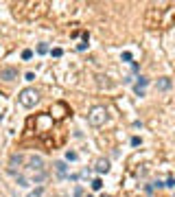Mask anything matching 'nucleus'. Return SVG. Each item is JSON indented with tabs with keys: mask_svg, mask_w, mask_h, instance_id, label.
<instances>
[{
	"mask_svg": "<svg viewBox=\"0 0 175 197\" xmlns=\"http://www.w3.org/2000/svg\"><path fill=\"white\" fill-rule=\"evenodd\" d=\"M18 184H20V186H29L26 180H24V175H18Z\"/></svg>",
	"mask_w": 175,
	"mask_h": 197,
	"instance_id": "f3484780",
	"label": "nucleus"
},
{
	"mask_svg": "<svg viewBox=\"0 0 175 197\" xmlns=\"http://www.w3.org/2000/svg\"><path fill=\"white\" fill-rule=\"evenodd\" d=\"M147 83H149V79H147V77H138L136 86H134V92H136L138 97H144V88H147Z\"/></svg>",
	"mask_w": 175,
	"mask_h": 197,
	"instance_id": "39448f33",
	"label": "nucleus"
},
{
	"mask_svg": "<svg viewBox=\"0 0 175 197\" xmlns=\"http://www.w3.org/2000/svg\"><path fill=\"white\" fill-rule=\"evenodd\" d=\"M31 57H33V51L31 48H24L22 51V59H31Z\"/></svg>",
	"mask_w": 175,
	"mask_h": 197,
	"instance_id": "f8f14e48",
	"label": "nucleus"
},
{
	"mask_svg": "<svg viewBox=\"0 0 175 197\" xmlns=\"http://www.w3.org/2000/svg\"><path fill=\"white\" fill-rule=\"evenodd\" d=\"M29 166H31L33 173H42L44 171V160H42L40 156H31L29 158Z\"/></svg>",
	"mask_w": 175,
	"mask_h": 197,
	"instance_id": "7ed1b4c3",
	"label": "nucleus"
},
{
	"mask_svg": "<svg viewBox=\"0 0 175 197\" xmlns=\"http://www.w3.org/2000/svg\"><path fill=\"white\" fill-rule=\"evenodd\" d=\"M22 160H24V158H22L20 153H13V156H11V164H20Z\"/></svg>",
	"mask_w": 175,
	"mask_h": 197,
	"instance_id": "9b49d317",
	"label": "nucleus"
},
{
	"mask_svg": "<svg viewBox=\"0 0 175 197\" xmlns=\"http://www.w3.org/2000/svg\"><path fill=\"white\" fill-rule=\"evenodd\" d=\"M123 59L125 61H131V53H123Z\"/></svg>",
	"mask_w": 175,
	"mask_h": 197,
	"instance_id": "aec40b11",
	"label": "nucleus"
},
{
	"mask_svg": "<svg viewBox=\"0 0 175 197\" xmlns=\"http://www.w3.org/2000/svg\"><path fill=\"white\" fill-rule=\"evenodd\" d=\"M88 123H90V125H94V127L105 125V123H107V110H105L103 105L92 107V110H90V114H88Z\"/></svg>",
	"mask_w": 175,
	"mask_h": 197,
	"instance_id": "f257e3e1",
	"label": "nucleus"
},
{
	"mask_svg": "<svg viewBox=\"0 0 175 197\" xmlns=\"http://www.w3.org/2000/svg\"><path fill=\"white\" fill-rule=\"evenodd\" d=\"M81 193H83V191H81V186H77V189H75V197H81Z\"/></svg>",
	"mask_w": 175,
	"mask_h": 197,
	"instance_id": "412c9836",
	"label": "nucleus"
},
{
	"mask_svg": "<svg viewBox=\"0 0 175 197\" xmlns=\"http://www.w3.org/2000/svg\"><path fill=\"white\" fill-rule=\"evenodd\" d=\"M55 171H57L59 177H66V164H63V162H55Z\"/></svg>",
	"mask_w": 175,
	"mask_h": 197,
	"instance_id": "6e6552de",
	"label": "nucleus"
},
{
	"mask_svg": "<svg viewBox=\"0 0 175 197\" xmlns=\"http://www.w3.org/2000/svg\"><path fill=\"white\" fill-rule=\"evenodd\" d=\"M101 189H103V180H101V177L92 180V191H101Z\"/></svg>",
	"mask_w": 175,
	"mask_h": 197,
	"instance_id": "9d476101",
	"label": "nucleus"
},
{
	"mask_svg": "<svg viewBox=\"0 0 175 197\" xmlns=\"http://www.w3.org/2000/svg\"><path fill=\"white\" fill-rule=\"evenodd\" d=\"M37 53H40V55L48 53V46H46V44H40V46H37Z\"/></svg>",
	"mask_w": 175,
	"mask_h": 197,
	"instance_id": "4468645a",
	"label": "nucleus"
},
{
	"mask_svg": "<svg viewBox=\"0 0 175 197\" xmlns=\"http://www.w3.org/2000/svg\"><path fill=\"white\" fill-rule=\"evenodd\" d=\"M18 101H20L22 107H35V103L40 101V92L35 88H26L20 92V97H18Z\"/></svg>",
	"mask_w": 175,
	"mask_h": 197,
	"instance_id": "f03ea898",
	"label": "nucleus"
},
{
	"mask_svg": "<svg viewBox=\"0 0 175 197\" xmlns=\"http://www.w3.org/2000/svg\"><path fill=\"white\" fill-rule=\"evenodd\" d=\"M96 171H99V173H107V171H109V162H107V160H99V162H96Z\"/></svg>",
	"mask_w": 175,
	"mask_h": 197,
	"instance_id": "0eeeda50",
	"label": "nucleus"
},
{
	"mask_svg": "<svg viewBox=\"0 0 175 197\" xmlns=\"http://www.w3.org/2000/svg\"><path fill=\"white\" fill-rule=\"evenodd\" d=\"M164 186H169V189H175V177H169V180H167V184H164Z\"/></svg>",
	"mask_w": 175,
	"mask_h": 197,
	"instance_id": "2eb2a0df",
	"label": "nucleus"
},
{
	"mask_svg": "<svg viewBox=\"0 0 175 197\" xmlns=\"http://www.w3.org/2000/svg\"><path fill=\"white\" fill-rule=\"evenodd\" d=\"M46 180V171H42V173H33V182L35 184H40V182H44Z\"/></svg>",
	"mask_w": 175,
	"mask_h": 197,
	"instance_id": "1a4fd4ad",
	"label": "nucleus"
},
{
	"mask_svg": "<svg viewBox=\"0 0 175 197\" xmlns=\"http://www.w3.org/2000/svg\"><path fill=\"white\" fill-rule=\"evenodd\" d=\"M50 53H53V57H61V53H63V51H61V48H53Z\"/></svg>",
	"mask_w": 175,
	"mask_h": 197,
	"instance_id": "dca6fc26",
	"label": "nucleus"
},
{
	"mask_svg": "<svg viewBox=\"0 0 175 197\" xmlns=\"http://www.w3.org/2000/svg\"><path fill=\"white\" fill-rule=\"evenodd\" d=\"M140 143H142V140H140V138H138V136H134V138H131V145H134V147H138V145H140Z\"/></svg>",
	"mask_w": 175,
	"mask_h": 197,
	"instance_id": "a211bd4d",
	"label": "nucleus"
},
{
	"mask_svg": "<svg viewBox=\"0 0 175 197\" xmlns=\"http://www.w3.org/2000/svg\"><path fill=\"white\" fill-rule=\"evenodd\" d=\"M18 77V68H0V79L2 81H13Z\"/></svg>",
	"mask_w": 175,
	"mask_h": 197,
	"instance_id": "20e7f679",
	"label": "nucleus"
},
{
	"mask_svg": "<svg viewBox=\"0 0 175 197\" xmlns=\"http://www.w3.org/2000/svg\"><path fill=\"white\" fill-rule=\"evenodd\" d=\"M77 158H79V156H77L75 151H68V153H66V160H70V162H72V160H77Z\"/></svg>",
	"mask_w": 175,
	"mask_h": 197,
	"instance_id": "ddd939ff",
	"label": "nucleus"
},
{
	"mask_svg": "<svg viewBox=\"0 0 175 197\" xmlns=\"http://www.w3.org/2000/svg\"><path fill=\"white\" fill-rule=\"evenodd\" d=\"M169 88H171V79L160 77V79H158V90H169Z\"/></svg>",
	"mask_w": 175,
	"mask_h": 197,
	"instance_id": "423d86ee",
	"label": "nucleus"
},
{
	"mask_svg": "<svg viewBox=\"0 0 175 197\" xmlns=\"http://www.w3.org/2000/svg\"><path fill=\"white\" fill-rule=\"evenodd\" d=\"M42 193H44V189H37V191H35V193H31V195H29V197H40V195H42Z\"/></svg>",
	"mask_w": 175,
	"mask_h": 197,
	"instance_id": "6ab92c4d",
	"label": "nucleus"
}]
</instances>
